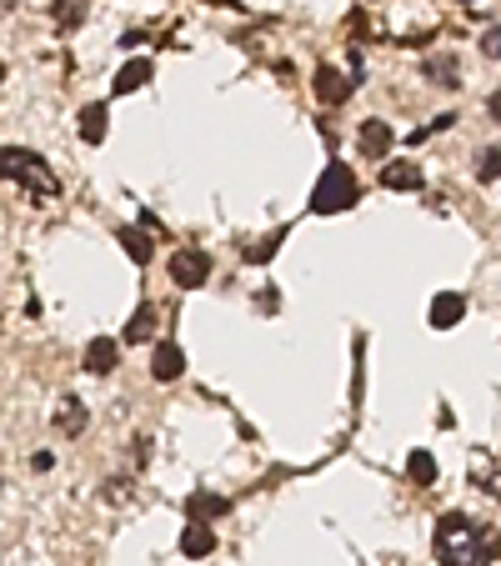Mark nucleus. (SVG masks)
I'll use <instances>...</instances> for the list:
<instances>
[{"label":"nucleus","instance_id":"19","mask_svg":"<svg viewBox=\"0 0 501 566\" xmlns=\"http://www.w3.org/2000/svg\"><path fill=\"white\" fill-rule=\"evenodd\" d=\"M55 421H61V431H81V427H86V411L75 407V401H61V417H55Z\"/></svg>","mask_w":501,"mask_h":566},{"label":"nucleus","instance_id":"18","mask_svg":"<svg viewBox=\"0 0 501 566\" xmlns=\"http://www.w3.org/2000/svg\"><path fill=\"white\" fill-rule=\"evenodd\" d=\"M121 247H126V251H131V261H140V266H146V261H150V241H146V235H140V231H131V226H126V231H121Z\"/></svg>","mask_w":501,"mask_h":566},{"label":"nucleus","instance_id":"8","mask_svg":"<svg viewBox=\"0 0 501 566\" xmlns=\"http://www.w3.org/2000/svg\"><path fill=\"white\" fill-rule=\"evenodd\" d=\"M386 150H392V126H386V120H366L362 126V156L382 160Z\"/></svg>","mask_w":501,"mask_h":566},{"label":"nucleus","instance_id":"20","mask_svg":"<svg viewBox=\"0 0 501 566\" xmlns=\"http://www.w3.org/2000/svg\"><path fill=\"white\" fill-rule=\"evenodd\" d=\"M477 176L481 181H501V150H487V156L477 160Z\"/></svg>","mask_w":501,"mask_h":566},{"label":"nucleus","instance_id":"6","mask_svg":"<svg viewBox=\"0 0 501 566\" xmlns=\"http://www.w3.org/2000/svg\"><path fill=\"white\" fill-rule=\"evenodd\" d=\"M382 186L386 191H421L427 176H421V166H411V160H396V166H386L382 171Z\"/></svg>","mask_w":501,"mask_h":566},{"label":"nucleus","instance_id":"1","mask_svg":"<svg viewBox=\"0 0 501 566\" xmlns=\"http://www.w3.org/2000/svg\"><path fill=\"white\" fill-rule=\"evenodd\" d=\"M501 556L497 526L471 522V516L451 512L437 522V562L441 566H491Z\"/></svg>","mask_w":501,"mask_h":566},{"label":"nucleus","instance_id":"11","mask_svg":"<svg viewBox=\"0 0 501 566\" xmlns=\"http://www.w3.org/2000/svg\"><path fill=\"white\" fill-rule=\"evenodd\" d=\"M150 81V61H126L116 71V96H131V91H140Z\"/></svg>","mask_w":501,"mask_h":566},{"label":"nucleus","instance_id":"2","mask_svg":"<svg viewBox=\"0 0 501 566\" xmlns=\"http://www.w3.org/2000/svg\"><path fill=\"white\" fill-rule=\"evenodd\" d=\"M0 176L15 181V186H25L31 201H55V196H61V176L45 166V156H35V150H25V146L0 150Z\"/></svg>","mask_w":501,"mask_h":566},{"label":"nucleus","instance_id":"10","mask_svg":"<svg viewBox=\"0 0 501 566\" xmlns=\"http://www.w3.org/2000/svg\"><path fill=\"white\" fill-rule=\"evenodd\" d=\"M461 316H467V301H461L457 291H447V296L431 301V326H457Z\"/></svg>","mask_w":501,"mask_h":566},{"label":"nucleus","instance_id":"23","mask_svg":"<svg viewBox=\"0 0 501 566\" xmlns=\"http://www.w3.org/2000/svg\"><path fill=\"white\" fill-rule=\"evenodd\" d=\"M487 111H491V120H497V126H501V91H497V96L487 101Z\"/></svg>","mask_w":501,"mask_h":566},{"label":"nucleus","instance_id":"3","mask_svg":"<svg viewBox=\"0 0 501 566\" xmlns=\"http://www.w3.org/2000/svg\"><path fill=\"white\" fill-rule=\"evenodd\" d=\"M356 176H352V166H342V160H331L326 171H321V181H316V191H311V211L316 216H336V211H346V206H356Z\"/></svg>","mask_w":501,"mask_h":566},{"label":"nucleus","instance_id":"22","mask_svg":"<svg viewBox=\"0 0 501 566\" xmlns=\"http://www.w3.org/2000/svg\"><path fill=\"white\" fill-rule=\"evenodd\" d=\"M481 51H487L491 61H501V25H491V31H487V41H481Z\"/></svg>","mask_w":501,"mask_h":566},{"label":"nucleus","instance_id":"16","mask_svg":"<svg viewBox=\"0 0 501 566\" xmlns=\"http://www.w3.org/2000/svg\"><path fill=\"white\" fill-rule=\"evenodd\" d=\"M406 471H411L416 486H431L437 481V461L427 457V451H411V461H406Z\"/></svg>","mask_w":501,"mask_h":566},{"label":"nucleus","instance_id":"14","mask_svg":"<svg viewBox=\"0 0 501 566\" xmlns=\"http://www.w3.org/2000/svg\"><path fill=\"white\" fill-rule=\"evenodd\" d=\"M81 136L96 146V140H106V106H86L81 111Z\"/></svg>","mask_w":501,"mask_h":566},{"label":"nucleus","instance_id":"4","mask_svg":"<svg viewBox=\"0 0 501 566\" xmlns=\"http://www.w3.org/2000/svg\"><path fill=\"white\" fill-rule=\"evenodd\" d=\"M206 276H211V256H206V251L186 247V251H176V256H171V281H176V286L196 291Z\"/></svg>","mask_w":501,"mask_h":566},{"label":"nucleus","instance_id":"12","mask_svg":"<svg viewBox=\"0 0 501 566\" xmlns=\"http://www.w3.org/2000/svg\"><path fill=\"white\" fill-rule=\"evenodd\" d=\"M471 476H477L481 492L497 496V502H501V457H481L477 467H471Z\"/></svg>","mask_w":501,"mask_h":566},{"label":"nucleus","instance_id":"13","mask_svg":"<svg viewBox=\"0 0 501 566\" xmlns=\"http://www.w3.org/2000/svg\"><path fill=\"white\" fill-rule=\"evenodd\" d=\"M211 546H216V536H211V526H206V522H191V526H186V536H181V552H186V556H206Z\"/></svg>","mask_w":501,"mask_h":566},{"label":"nucleus","instance_id":"5","mask_svg":"<svg viewBox=\"0 0 501 566\" xmlns=\"http://www.w3.org/2000/svg\"><path fill=\"white\" fill-rule=\"evenodd\" d=\"M346 96H352V75L321 65V71H316V101H321V106H342Z\"/></svg>","mask_w":501,"mask_h":566},{"label":"nucleus","instance_id":"9","mask_svg":"<svg viewBox=\"0 0 501 566\" xmlns=\"http://www.w3.org/2000/svg\"><path fill=\"white\" fill-rule=\"evenodd\" d=\"M116 356H121V346L111 342V336H96V342H91V352H86V366L96 376H106V371H116Z\"/></svg>","mask_w":501,"mask_h":566},{"label":"nucleus","instance_id":"17","mask_svg":"<svg viewBox=\"0 0 501 566\" xmlns=\"http://www.w3.org/2000/svg\"><path fill=\"white\" fill-rule=\"evenodd\" d=\"M150 332H156V311L140 306L136 316H131V326H126V342H150Z\"/></svg>","mask_w":501,"mask_h":566},{"label":"nucleus","instance_id":"24","mask_svg":"<svg viewBox=\"0 0 501 566\" xmlns=\"http://www.w3.org/2000/svg\"><path fill=\"white\" fill-rule=\"evenodd\" d=\"M0 81H6V65H0Z\"/></svg>","mask_w":501,"mask_h":566},{"label":"nucleus","instance_id":"21","mask_svg":"<svg viewBox=\"0 0 501 566\" xmlns=\"http://www.w3.org/2000/svg\"><path fill=\"white\" fill-rule=\"evenodd\" d=\"M281 235H286V231H276V235H267V241H261V247H251V251H246V261H267L271 251L281 247Z\"/></svg>","mask_w":501,"mask_h":566},{"label":"nucleus","instance_id":"15","mask_svg":"<svg viewBox=\"0 0 501 566\" xmlns=\"http://www.w3.org/2000/svg\"><path fill=\"white\" fill-rule=\"evenodd\" d=\"M186 512H191V522H211V516H221L226 512V502L221 496H191V502H186Z\"/></svg>","mask_w":501,"mask_h":566},{"label":"nucleus","instance_id":"7","mask_svg":"<svg viewBox=\"0 0 501 566\" xmlns=\"http://www.w3.org/2000/svg\"><path fill=\"white\" fill-rule=\"evenodd\" d=\"M186 371V356H181V346H171V342H160L156 346V356H150V376L156 381H176V376Z\"/></svg>","mask_w":501,"mask_h":566}]
</instances>
